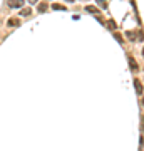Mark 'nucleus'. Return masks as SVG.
Listing matches in <instances>:
<instances>
[{
	"instance_id": "nucleus-12",
	"label": "nucleus",
	"mask_w": 144,
	"mask_h": 151,
	"mask_svg": "<svg viewBox=\"0 0 144 151\" xmlns=\"http://www.w3.org/2000/svg\"><path fill=\"white\" fill-rule=\"evenodd\" d=\"M116 39H117V42H119V44H122V39H121V35H119V34H116Z\"/></svg>"
},
{
	"instance_id": "nucleus-11",
	"label": "nucleus",
	"mask_w": 144,
	"mask_h": 151,
	"mask_svg": "<svg viewBox=\"0 0 144 151\" xmlns=\"http://www.w3.org/2000/svg\"><path fill=\"white\" fill-rule=\"evenodd\" d=\"M45 10H47V5H45V3L39 5V12H45Z\"/></svg>"
},
{
	"instance_id": "nucleus-4",
	"label": "nucleus",
	"mask_w": 144,
	"mask_h": 151,
	"mask_svg": "<svg viewBox=\"0 0 144 151\" xmlns=\"http://www.w3.org/2000/svg\"><path fill=\"white\" fill-rule=\"evenodd\" d=\"M129 64H131V69H132L134 72H136L137 69H139V67H137V62L134 61V57H129Z\"/></svg>"
},
{
	"instance_id": "nucleus-6",
	"label": "nucleus",
	"mask_w": 144,
	"mask_h": 151,
	"mask_svg": "<svg viewBox=\"0 0 144 151\" xmlns=\"http://www.w3.org/2000/svg\"><path fill=\"white\" fill-rule=\"evenodd\" d=\"M136 37H137L136 32H127V39L129 41H136Z\"/></svg>"
},
{
	"instance_id": "nucleus-9",
	"label": "nucleus",
	"mask_w": 144,
	"mask_h": 151,
	"mask_svg": "<svg viewBox=\"0 0 144 151\" xmlns=\"http://www.w3.org/2000/svg\"><path fill=\"white\" fill-rule=\"evenodd\" d=\"M97 5H101L102 8L107 7V0H97Z\"/></svg>"
},
{
	"instance_id": "nucleus-1",
	"label": "nucleus",
	"mask_w": 144,
	"mask_h": 151,
	"mask_svg": "<svg viewBox=\"0 0 144 151\" xmlns=\"http://www.w3.org/2000/svg\"><path fill=\"white\" fill-rule=\"evenodd\" d=\"M10 8H22V5L25 3V0H7Z\"/></svg>"
},
{
	"instance_id": "nucleus-8",
	"label": "nucleus",
	"mask_w": 144,
	"mask_h": 151,
	"mask_svg": "<svg viewBox=\"0 0 144 151\" xmlns=\"http://www.w3.org/2000/svg\"><path fill=\"white\" fill-rule=\"evenodd\" d=\"M107 27H109L111 30H114V29H116V22H114V20H107Z\"/></svg>"
},
{
	"instance_id": "nucleus-7",
	"label": "nucleus",
	"mask_w": 144,
	"mask_h": 151,
	"mask_svg": "<svg viewBox=\"0 0 144 151\" xmlns=\"http://www.w3.org/2000/svg\"><path fill=\"white\" fill-rule=\"evenodd\" d=\"M52 8H54V10H65V7H64V5H61V3H54V5H52Z\"/></svg>"
},
{
	"instance_id": "nucleus-2",
	"label": "nucleus",
	"mask_w": 144,
	"mask_h": 151,
	"mask_svg": "<svg viewBox=\"0 0 144 151\" xmlns=\"http://www.w3.org/2000/svg\"><path fill=\"white\" fill-rule=\"evenodd\" d=\"M134 89H136V94H143V84L139 79H134Z\"/></svg>"
},
{
	"instance_id": "nucleus-3",
	"label": "nucleus",
	"mask_w": 144,
	"mask_h": 151,
	"mask_svg": "<svg viewBox=\"0 0 144 151\" xmlns=\"http://www.w3.org/2000/svg\"><path fill=\"white\" fill-rule=\"evenodd\" d=\"M7 25L8 27H17V25H20V22H19V19H8Z\"/></svg>"
},
{
	"instance_id": "nucleus-5",
	"label": "nucleus",
	"mask_w": 144,
	"mask_h": 151,
	"mask_svg": "<svg viewBox=\"0 0 144 151\" xmlns=\"http://www.w3.org/2000/svg\"><path fill=\"white\" fill-rule=\"evenodd\" d=\"M86 10H87V12H90V14H99V10H97V8L96 7H92V5H90V7H89V5H87V7H86Z\"/></svg>"
},
{
	"instance_id": "nucleus-14",
	"label": "nucleus",
	"mask_w": 144,
	"mask_h": 151,
	"mask_svg": "<svg viewBox=\"0 0 144 151\" xmlns=\"http://www.w3.org/2000/svg\"><path fill=\"white\" fill-rule=\"evenodd\" d=\"M139 151H143V150H139Z\"/></svg>"
},
{
	"instance_id": "nucleus-13",
	"label": "nucleus",
	"mask_w": 144,
	"mask_h": 151,
	"mask_svg": "<svg viewBox=\"0 0 144 151\" xmlns=\"http://www.w3.org/2000/svg\"><path fill=\"white\" fill-rule=\"evenodd\" d=\"M29 2H30V3H35V2H37V0H29Z\"/></svg>"
},
{
	"instance_id": "nucleus-10",
	"label": "nucleus",
	"mask_w": 144,
	"mask_h": 151,
	"mask_svg": "<svg viewBox=\"0 0 144 151\" xmlns=\"http://www.w3.org/2000/svg\"><path fill=\"white\" fill-rule=\"evenodd\" d=\"M20 15H24V17H27V15H30V8H24L20 12Z\"/></svg>"
}]
</instances>
